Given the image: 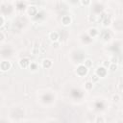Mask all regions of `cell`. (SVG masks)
<instances>
[{
    "label": "cell",
    "instance_id": "obj_20",
    "mask_svg": "<svg viewBox=\"0 0 123 123\" xmlns=\"http://www.w3.org/2000/svg\"><path fill=\"white\" fill-rule=\"evenodd\" d=\"M89 21L91 22H96L97 21V16L96 15H90L89 17Z\"/></svg>",
    "mask_w": 123,
    "mask_h": 123
},
{
    "label": "cell",
    "instance_id": "obj_16",
    "mask_svg": "<svg viewBox=\"0 0 123 123\" xmlns=\"http://www.w3.org/2000/svg\"><path fill=\"white\" fill-rule=\"evenodd\" d=\"M99 77H98L96 74H93L92 76H91V82L92 83H95V82H98V81H99Z\"/></svg>",
    "mask_w": 123,
    "mask_h": 123
},
{
    "label": "cell",
    "instance_id": "obj_5",
    "mask_svg": "<svg viewBox=\"0 0 123 123\" xmlns=\"http://www.w3.org/2000/svg\"><path fill=\"white\" fill-rule=\"evenodd\" d=\"M70 23H71V17L69 15H65L62 16V24L64 26H68L70 25Z\"/></svg>",
    "mask_w": 123,
    "mask_h": 123
},
{
    "label": "cell",
    "instance_id": "obj_10",
    "mask_svg": "<svg viewBox=\"0 0 123 123\" xmlns=\"http://www.w3.org/2000/svg\"><path fill=\"white\" fill-rule=\"evenodd\" d=\"M102 25H103V27H108V26L111 25V18L109 16H106L102 20Z\"/></svg>",
    "mask_w": 123,
    "mask_h": 123
},
{
    "label": "cell",
    "instance_id": "obj_2",
    "mask_svg": "<svg viewBox=\"0 0 123 123\" xmlns=\"http://www.w3.org/2000/svg\"><path fill=\"white\" fill-rule=\"evenodd\" d=\"M11 68H12V64L9 61H3L0 64V69H1L2 72L9 71Z\"/></svg>",
    "mask_w": 123,
    "mask_h": 123
},
{
    "label": "cell",
    "instance_id": "obj_1",
    "mask_svg": "<svg viewBox=\"0 0 123 123\" xmlns=\"http://www.w3.org/2000/svg\"><path fill=\"white\" fill-rule=\"evenodd\" d=\"M88 70L89 69L85 64H79L77 66V69H76V74L79 77H84L88 74Z\"/></svg>",
    "mask_w": 123,
    "mask_h": 123
},
{
    "label": "cell",
    "instance_id": "obj_4",
    "mask_svg": "<svg viewBox=\"0 0 123 123\" xmlns=\"http://www.w3.org/2000/svg\"><path fill=\"white\" fill-rule=\"evenodd\" d=\"M30 64L31 63H30L29 59H27V58H23V59H20L19 60V65H20L21 68H27V67H29Z\"/></svg>",
    "mask_w": 123,
    "mask_h": 123
},
{
    "label": "cell",
    "instance_id": "obj_9",
    "mask_svg": "<svg viewBox=\"0 0 123 123\" xmlns=\"http://www.w3.org/2000/svg\"><path fill=\"white\" fill-rule=\"evenodd\" d=\"M27 12H28V14L30 15H38V9H37V7H35V6H30V7H28V9H27Z\"/></svg>",
    "mask_w": 123,
    "mask_h": 123
},
{
    "label": "cell",
    "instance_id": "obj_8",
    "mask_svg": "<svg viewBox=\"0 0 123 123\" xmlns=\"http://www.w3.org/2000/svg\"><path fill=\"white\" fill-rule=\"evenodd\" d=\"M98 35H99V32H98V30L96 28H90L89 30V37H90V38L93 39V38L97 37Z\"/></svg>",
    "mask_w": 123,
    "mask_h": 123
},
{
    "label": "cell",
    "instance_id": "obj_21",
    "mask_svg": "<svg viewBox=\"0 0 123 123\" xmlns=\"http://www.w3.org/2000/svg\"><path fill=\"white\" fill-rule=\"evenodd\" d=\"M110 62H111V64H116V63H117V58L114 57V56H113Z\"/></svg>",
    "mask_w": 123,
    "mask_h": 123
},
{
    "label": "cell",
    "instance_id": "obj_18",
    "mask_svg": "<svg viewBox=\"0 0 123 123\" xmlns=\"http://www.w3.org/2000/svg\"><path fill=\"white\" fill-rule=\"evenodd\" d=\"M112 71H115L116 69H117V64H111V65H110V67H109Z\"/></svg>",
    "mask_w": 123,
    "mask_h": 123
},
{
    "label": "cell",
    "instance_id": "obj_3",
    "mask_svg": "<svg viewBox=\"0 0 123 123\" xmlns=\"http://www.w3.org/2000/svg\"><path fill=\"white\" fill-rule=\"evenodd\" d=\"M107 69L105 66H99L96 70H95V74L98 76V77H105L107 75Z\"/></svg>",
    "mask_w": 123,
    "mask_h": 123
},
{
    "label": "cell",
    "instance_id": "obj_6",
    "mask_svg": "<svg viewBox=\"0 0 123 123\" xmlns=\"http://www.w3.org/2000/svg\"><path fill=\"white\" fill-rule=\"evenodd\" d=\"M52 64H53V63H52V61L50 59H44L42 61V67L43 68L48 69V68H50L52 66Z\"/></svg>",
    "mask_w": 123,
    "mask_h": 123
},
{
    "label": "cell",
    "instance_id": "obj_14",
    "mask_svg": "<svg viewBox=\"0 0 123 123\" xmlns=\"http://www.w3.org/2000/svg\"><path fill=\"white\" fill-rule=\"evenodd\" d=\"M29 68H30V70H32V71H36V70L38 69V64H37L36 63H31L30 65H29Z\"/></svg>",
    "mask_w": 123,
    "mask_h": 123
},
{
    "label": "cell",
    "instance_id": "obj_23",
    "mask_svg": "<svg viewBox=\"0 0 123 123\" xmlns=\"http://www.w3.org/2000/svg\"><path fill=\"white\" fill-rule=\"evenodd\" d=\"M4 39H5V35H4V33H3V32H0V40L3 41Z\"/></svg>",
    "mask_w": 123,
    "mask_h": 123
},
{
    "label": "cell",
    "instance_id": "obj_11",
    "mask_svg": "<svg viewBox=\"0 0 123 123\" xmlns=\"http://www.w3.org/2000/svg\"><path fill=\"white\" fill-rule=\"evenodd\" d=\"M95 123H105V119L101 115H97L95 117Z\"/></svg>",
    "mask_w": 123,
    "mask_h": 123
},
{
    "label": "cell",
    "instance_id": "obj_15",
    "mask_svg": "<svg viewBox=\"0 0 123 123\" xmlns=\"http://www.w3.org/2000/svg\"><path fill=\"white\" fill-rule=\"evenodd\" d=\"M103 39H104L105 40H109V39H111V35H110V33H109L108 31L103 32Z\"/></svg>",
    "mask_w": 123,
    "mask_h": 123
},
{
    "label": "cell",
    "instance_id": "obj_7",
    "mask_svg": "<svg viewBox=\"0 0 123 123\" xmlns=\"http://www.w3.org/2000/svg\"><path fill=\"white\" fill-rule=\"evenodd\" d=\"M49 39H51L52 42L58 41L59 40V33H57V32H51L50 34H49Z\"/></svg>",
    "mask_w": 123,
    "mask_h": 123
},
{
    "label": "cell",
    "instance_id": "obj_24",
    "mask_svg": "<svg viewBox=\"0 0 123 123\" xmlns=\"http://www.w3.org/2000/svg\"><path fill=\"white\" fill-rule=\"evenodd\" d=\"M82 5H85V6H87V5H89L90 4V1H81L80 2Z\"/></svg>",
    "mask_w": 123,
    "mask_h": 123
},
{
    "label": "cell",
    "instance_id": "obj_12",
    "mask_svg": "<svg viewBox=\"0 0 123 123\" xmlns=\"http://www.w3.org/2000/svg\"><path fill=\"white\" fill-rule=\"evenodd\" d=\"M85 88H86V89H88V90L92 89V88H93V83H92V82H89V81L86 82V84H85Z\"/></svg>",
    "mask_w": 123,
    "mask_h": 123
},
{
    "label": "cell",
    "instance_id": "obj_22",
    "mask_svg": "<svg viewBox=\"0 0 123 123\" xmlns=\"http://www.w3.org/2000/svg\"><path fill=\"white\" fill-rule=\"evenodd\" d=\"M52 46H53L54 48H59V46H60V42H59V41H55V42H53V43H52Z\"/></svg>",
    "mask_w": 123,
    "mask_h": 123
},
{
    "label": "cell",
    "instance_id": "obj_17",
    "mask_svg": "<svg viewBox=\"0 0 123 123\" xmlns=\"http://www.w3.org/2000/svg\"><path fill=\"white\" fill-rule=\"evenodd\" d=\"M5 24V18H4V15H0V27H3Z\"/></svg>",
    "mask_w": 123,
    "mask_h": 123
},
{
    "label": "cell",
    "instance_id": "obj_13",
    "mask_svg": "<svg viewBox=\"0 0 123 123\" xmlns=\"http://www.w3.org/2000/svg\"><path fill=\"white\" fill-rule=\"evenodd\" d=\"M88 68H89V67H91L92 66V61L90 60V59H87V60H85V64H84Z\"/></svg>",
    "mask_w": 123,
    "mask_h": 123
},
{
    "label": "cell",
    "instance_id": "obj_19",
    "mask_svg": "<svg viewBox=\"0 0 123 123\" xmlns=\"http://www.w3.org/2000/svg\"><path fill=\"white\" fill-rule=\"evenodd\" d=\"M113 100L114 102H118V101L120 100V96H119L118 94H113Z\"/></svg>",
    "mask_w": 123,
    "mask_h": 123
}]
</instances>
